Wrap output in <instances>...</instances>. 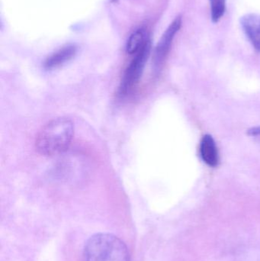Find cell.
I'll list each match as a JSON object with an SVG mask.
<instances>
[{
  "label": "cell",
  "mask_w": 260,
  "mask_h": 261,
  "mask_svg": "<svg viewBox=\"0 0 260 261\" xmlns=\"http://www.w3.org/2000/svg\"><path fill=\"white\" fill-rule=\"evenodd\" d=\"M73 135V122L68 118H56L46 124L38 132L35 147L43 156H56L68 150Z\"/></svg>",
  "instance_id": "6da1fadb"
},
{
  "label": "cell",
  "mask_w": 260,
  "mask_h": 261,
  "mask_svg": "<svg viewBox=\"0 0 260 261\" xmlns=\"http://www.w3.org/2000/svg\"><path fill=\"white\" fill-rule=\"evenodd\" d=\"M76 47L74 45H67L50 55L44 62V67L47 70L57 68L65 63L74 58L76 54Z\"/></svg>",
  "instance_id": "8992f818"
},
{
  "label": "cell",
  "mask_w": 260,
  "mask_h": 261,
  "mask_svg": "<svg viewBox=\"0 0 260 261\" xmlns=\"http://www.w3.org/2000/svg\"><path fill=\"white\" fill-rule=\"evenodd\" d=\"M84 261H131L126 245L114 234L92 236L83 251Z\"/></svg>",
  "instance_id": "7a4b0ae2"
},
{
  "label": "cell",
  "mask_w": 260,
  "mask_h": 261,
  "mask_svg": "<svg viewBox=\"0 0 260 261\" xmlns=\"http://www.w3.org/2000/svg\"><path fill=\"white\" fill-rule=\"evenodd\" d=\"M181 26L182 18L180 16L177 17L169 24V27L162 35L156 47L155 55H154V64L157 67H160L164 61L166 55L169 53L174 38H175L177 32L181 29Z\"/></svg>",
  "instance_id": "277c9868"
},
{
  "label": "cell",
  "mask_w": 260,
  "mask_h": 261,
  "mask_svg": "<svg viewBox=\"0 0 260 261\" xmlns=\"http://www.w3.org/2000/svg\"><path fill=\"white\" fill-rule=\"evenodd\" d=\"M151 48V40L148 39L143 47L134 55V58L130 63L124 74L123 80L119 88L121 96H126L137 85L139 80L141 77L145 64L149 58Z\"/></svg>",
  "instance_id": "3957f363"
},
{
  "label": "cell",
  "mask_w": 260,
  "mask_h": 261,
  "mask_svg": "<svg viewBox=\"0 0 260 261\" xmlns=\"http://www.w3.org/2000/svg\"><path fill=\"white\" fill-rule=\"evenodd\" d=\"M200 153L203 161L210 166L216 167L218 164V152L215 140L211 135H205L201 141Z\"/></svg>",
  "instance_id": "52a82bcc"
},
{
  "label": "cell",
  "mask_w": 260,
  "mask_h": 261,
  "mask_svg": "<svg viewBox=\"0 0 260 261\" xmlns=\"http://www.w3.org/2000/svg\"><path fill=\"white\" fill-rule=\"evenodd\" d=\"M227 0H210L212 19L214 23L218 22L224 16Z\"/></svg>",
  "instance_id": "9c48e42d"
},
{
  "label": "cell",
  "mask_w": 260,
  "mask_h": 261,
  "mask_svg": "<svg viewBox=\"0 0 260 261\" xmlns=\"http://www.w3.org/2000/svg\"><path fill=\"white\" fill-rule=\"evenodd\" d=\"M149 38L147 37L146 29L140 28L134 31L128 38L126 52L128 55H136L143 47Z\"/></svg>",
  "instance_id": "ba28073f"
},
{
  "label": "cell",
  "mask_w": 260,
  "mask_h": 261,
  "mask_svg": "<svg viewBox=\"0 0 260 261\" xmlns=\"http://www.w3.org/2000/svg\"><path fill=\"white\" fill-rule=\"evenodd\" d=\"M241 25L253 47L260 51V15L250 13L244 15L241 18Z\"/></svg>",
  "instance_id": "5b68a950"
}]
</instances>
